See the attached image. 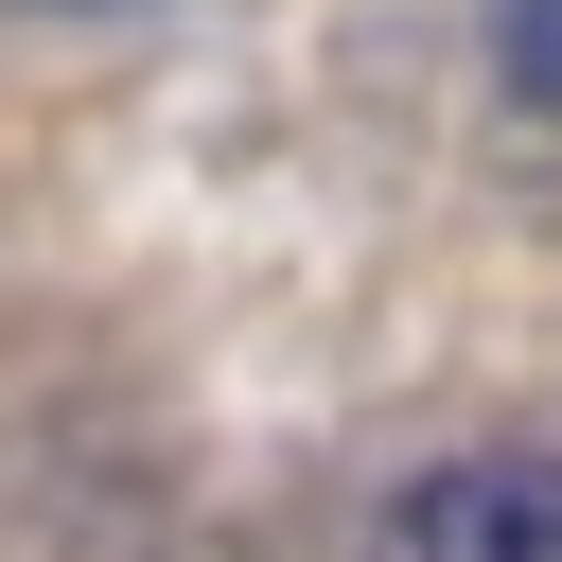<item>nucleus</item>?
<instances>
[{
	"instance_id": "f257e3e1",
	"label": "nucleus",
	"mask_w": 562,
	"mask_h": 562,
	"mask_svg": "<svg viewBox=\"0 0 562 562\" xmlns=\"http://www.w3.org/2000/svg\"><path fill=\"white\" fill-rule=\"evenodd\" d=\"M386 562H562V439H474L386 492Z\"/></svg>"
},
{
	"instance_id": "f03ea898",
	"label": "nucleus",
	"mask_w": 562,
	"mask_h": 562,
	"mask_svg": "<svg viewBox=\"0 0 562 562\" xmlns=\"http://www.w3.org/2000/svg\"><path fill=\"white\" fill-rule=\"evenodd\" d=\"M492 88L527 123H562V0H492Z\"/></svg>"
}]
</instances>
